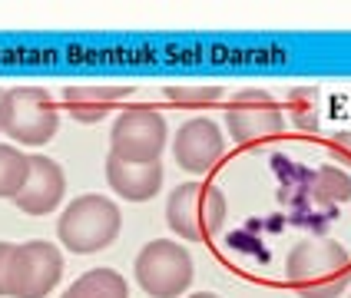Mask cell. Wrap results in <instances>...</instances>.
<instances>
[{
	"mask_svg": "<svg viewBox=\"0 0 351 298\" xmlns=\"http://www.w3.org/2000/svg\"><path fill=\"white\" fill-rule=\"evenodd\" d=\"M222 153H226V139L213 119H189L186 126H179L173 142L176 166L189 173H209L222 159Z\"/></svg>",
	"mask_w": 351,
	"mask_h": 298,
	"instance_id": "9",
	"label": "cell"
},
{
	"mask_svg": "<svg viewBox=\"0 0 351 298\" xmlns=\"http://www.w3.org/2000/svg\"><path fill=\"white\" fill-rule=\"evenodd\" d=\"M136 282L149 298H176L193 282V258L169 238L149 242L136 256Z\"/></svg>",
	"mask_w": 351,
	"mask_h": 298,
	"instance_id": "6",
	"label": "cell"
},
{
	"mask_svg": "<svg viewBox=\"0 0 351 298\" xmlns=\"http://www.w3.org/2000/svg\"><path fill=\"white\" fill-rule=\"evenodd\" d=\"M119 209L113 199L106 196H80L66 206V212L57 222L60 242L77 252V256H90L99 249H110L119 236Z\"/></svg>",
	"mask_w": 351,
	"mask_h": 298,
	"instance_id": "2",
	"label": "cell"
},
{
	"mask_svg": "<svg viewBox=\"0 0 351 298\" xmlns=\"http://www.w3.org/2000/svg\"><path fill=\"white\" fill-rule=\"evenodd\" d=\"M63 298H130V285L113 269H93V272H83L63 292Z\"/></svg>",
	"mask_w": 351,
	"mask_h": 298,
	"instance_id": "13",
	"label": "cell"
},
{
	"mask_svg": "<svg viewBox=\"0 0 351 298\" xmlns=\"http://www.w3.org/2000/svg\"><path fill=\"white\" fill-rule=\"evenodd\" d=\"M106 179L130 202H146L159 193L162 186V166L159 162H123V159L110 156L106 159Z\"/></svg>",
	"mask_w": 351,
	"mask_h": 298,
	"instance_id": "12",
	"label": "cell"
},
{
	"mask_svg": "<svg viewBox=\"0 0 351 298\" xmlns=\"http://www.w3.org/2000/svg\"><path fill=\"white\" fill-rule=\"evenodd\" d=\"M312 196L318 206H335V202L351 199L348 173H341V169H335V166H322L312 176Z\"/></svg>",
	"mask_w": 351,
	"mask_h": 298,
	"instance_id": "15",
	"label": "cell"
},
{
	"mask_svg": "<svg viewBox=\"0 0 351 298\" xmlns=\"http://www.w3.org/2000/svg\"><path fill=\"white\" fill-rule=\"evenodd\" d=\"M130 93H133V86H119V83H80V86L63 90V103L77 123H99Z\"/></svg>",
	"mask_w": 351,
	"mask_h": 298,
	"instance_id": "11",
	"label": "cell"
},
{
	"mask_svg": "<svg viewBox=\"0 0 351 298\" xmlns=\"http://www.w3.org/2000/svg\"><path fill=\"white\" fill-rule=\"evenodd\" d=\"M63 189H66V179H63L60 162H53L50 156H30L27 182H23V189L14 196V202H17V209H23L27 216H47V212H53L60 206Z\"/></svg>",
	"mask_w": 351,
	"mask_h": 298,
	"instance_id": "10",
	"label": "cell"
},
{
	"mask_svg": "<svg viewBox=\"0 0 351 298\" xmlns=\"http://www.w3.org/2000/svg\"><path fill=\"white\" fill-rule=\"evenodd\" d=\"M14 245L10 242H0V295H7V262H10Z\"/></svg>",
	"mask_w": 351,
	"mask_h": 298,
	"instance_id": "19",
	"label": "cell"
},
{
	"mask_svg": "<svg viewBox=\"0 0 351 298\" xmlns=\"http://www.w3.org/2000/svg\"><path fill=\"white\" fill-rule=\"evenodd\" d=\"M60 126L53 97L43 86H17L0 97V129L17 142L40 146L50 142Z\"/></svg>",
	"mask_w": 351,
	"mask_h": 298,
	"instance_id": "4",
	"label": "cell"
},
{
	"mask_svg": "<svg viewBox=\"0 0 351 298\" xmlns=\"http://www.w3.org/2000/svg\"><path fill=\"white\" fill-rule=\"evenodd\" d=\"M166 146V119L153 106H133L119 113L110 129V156L123 162H159Z\"/></svg>",
	"mask_w": 351,
	"mask_h": 298,
	"instance_id": "7",
	"label": "cell"
},
{
	"mask_svg": "<svg viewBox=\"0 0 351 298\" xmlns=\"http://www.w3.org/2000/svg\"><path fill=\"white\" fill-rule=\"evenodd\" d=\"M193 298H219V295H213V292H199V295H193Z\"/></svg>",
	"mask_w": 351,
	"mask_h": 298,
	"instance_id": "20",
	"label": "cell"
},
{
	"mask_svg": "<svg viewBox=\"0 0 351 298\" xmlns=\"http://www.w3.org/2000/svg\"><path fill=\"white\" fill-rule=\"evenodd\" d=\"M332 153L338 162H345V166H351V133H338L332 142Z\"/></svg>",
	"mask_w": 351,
	"mask_h": 298,
	"instance_id": "18",
	"label": "cell"
},
{
	"mask_svg": "<svg viewBox=\"0 0 351 298\" xmlns=\"http://www.w3.org/2000/svg\"><path fill=\"white\" fill-rule=\"evenodd\" d=\"M289 113H292V123L302 133H312L318 126V93L312 86H295L289 93Z\"/></svg>",
	"mask_w": 351,
	"mask_h": 298,
	"instance_id": "16",
	"label": "cell"
},
{
	"mask_svg": "<svg viewBox=\"0 0 351 298\" xmlns=\"http://www.w3.org/2000/svg\"><path fill=\"white\" fill-rule=\"evenodd\" d=\"M226 123H229V136L249 146V142L278 136L285 129V113L265 90H242L229 99Z\"/></svg>",
	"mask_w": 351,
	"mask_h": 298,
	"instance_id": "8",
	"label": "cell"
},
{
	"mask_svg": "<svg viewBox=\"0 0 351 298\" xmlns=\"http://www.w3.org/2000/svg\"><path fill=\"white\" fill-rule=\"evenodd\" d=\"M285 278L302 298H338L351 282V256L332 238L298 242L289 252Z\"/></svg>",
	"mask_w": 351,
	"mask_h": 298,
	"instance_id": "1",
	"label": "cell"
},
{
	"mask_svg": "<svg viewBox=\"0 0 351 298\" xmlns=\"http://www.w3.org/2000/svg\"><path fill=\"white\" fill-rule=\"evenodd\" d=\"M30 173V156H23L17 146L0 142V199H14L23 189Z\"/></svg>",
	"mask_w": 351,
	"mask_h": 298,
	"instance_id": "14",
	"label": "cell"
},
{
	"mask_svg": "<svg viewBox=\"0 0 351 298\" xmlns=\"http://www.w3.org/2000/svg\"><path fill=\"white\" fill-rule=\"evenodd\" d=\"M0 97H3V93H0Z\"/></svg>",
	"mask_w": 351,
	"mask_h": 298,
	"instance_id": "21",
	"label": "cell"
},
{
	"mask_svg": "<svg viewBox=\"0 0 351 298\" xmlns=\"http://www.w3.org/2000/svg\"><path fill=\"white\" fill-rule=\"evenodd\" d=\"M222 97V86H166V99L176 103V106H209Z\"/></svg>",
	"mask_w": 351,
	"mask_h": 298,
	"instance_id": "17",
	"label": "cell"
},
{
	"mask_svg": "<svg viewBox=\"0 0 351 298\" xmlns=\"http://www.w3.org/2000/svg\"><path fill=\"white\" fill-rule=\"evenodd\" d=\"M166 222L179 238H213L226 225V196L209 182H182L169 193Z\"/></svg>",
	"mask_w": 351,
	"mask_h": 298,
	"instance_id": "3",
	"label": "cell"
},
{
	"mask_svg": "<svg viewBox=\"0 0 351 298\" xmlns=\"http://www.w3.org/2000/svg\"><path fill=\"white\" fill-rule=\"evenodd\" d=\"M63 275V256L57 245L34 238L14 245L7 262V295L14 298H43L53 292V285Z\"/></svg>",
	"mask_w": 351,
	"mask_h": 298,
	"instance_id": "5",
	"label": "cell"
}]
</instances>
